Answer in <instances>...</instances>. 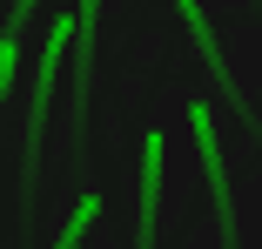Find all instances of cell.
Here are the masks:
<instances>
[{"label":"cell","mask_w":262,"mask_h":249,"mask_svg":"<svg viewBox=\"0 0 262 249\" xmlns=\"http://www.w3.org/2000/svg\"><path fill=\"white\" fill-rule=\"evenodd\" d=\"M155 195H162V135H148V155H141V216L155 222Z\"/></svg>","instance_id":"obj_1"}]
</instances>
